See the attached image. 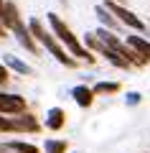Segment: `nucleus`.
<instances>
[{
  "instance_id": "aec40b11",
  "label": "nucleus",
  "mask_w": 150,
  "mask_h": 153,
  "mask_svg": "<svg viewBox=\"0 0 150 153\" xmlns=\"http://www.w3.org/2000/svg\"><path fill=\"white\" fill-rule=\"evenodd\" d=\"M3 36H5V28H3V26H0V38H3Z\"/></svg>"
},
{
  "instance_id": "2eb2a0df",
  "label": "nucleus",
  "mask_w": 150,
  "mask_h": 153,
  "mask_svg": "<svg viewBox=\"0 0 150 153\" xmlns=\"http://www.w3.org/2000/svg\"><path fill=\"white\" fill-rule=\"evenodd\" d=\"M102 56H104V59H107L112 66H117V69H127V66H130L125 59H120V56L115 54V51H109V49H104V51H102Z\"/></svg>"
},
{
  "instance_id": "f3484780",
  "label": "nucleus",
  "mask_w": 150,
  "mask_h": 153,
  "mask_svg": "<svg viewBox=\"0 0 150 153\" xmlns=\"http://www.w3.org/2000/svg\"><path fill=\"white\" fill-rule=\"evenodd\" d=\"M0 133H13V120L5 115H0Z\"/></svg>"
},
{
  "instance_id": "a211bd4d",
  "label": "nucleus",
  "mask_w": 150,
  "mask_h": 153,
  "mask_svg": "<svg viewBox=\"0 0 150 153\" xmlns=\"http://www.w3.org/2000/svg\"><path fill=\"white\" fill-rule=\"evenodd\" d=\"M125 102H127V105H140V92H127Z\"/></svg>"
},
{
  "instance_id": "f257e3e1",
  "label": "nucleus",
  "mask_w": 150,
  "mask_h": 153,
  "mask_svg": "<svg viewBox=\"0 0 150 153\" xmlns=\"http://www.w3.org/2000/svg\"><path fill=\"white\" fill-rule=\"evenodd\" d=\"M46 21H48V26H51V33H54V38L59 41V44H64V46H66V54H69L71 59H74V61L86 59V64H94V56L89 54V49H84V44H81L79 38L74 36V31H71V28L59 18V13H48Z\"/></svg>"
},
{
  "instance_id": "412c9836",
  "label": "nucleus",
  "mask_w": 150,
  "mask_h": 153,
  "mask_svg": "<svg viewBox=\"0 0 150 153\" xmlns=\"http://www.w3.org/2000/svg\"><path fill=\"white\" fill-rule=\"evenodd\" d=\"M112 3H120V5H122V0H112Z\"/></svg>"
},
{
  "instance_id": "1a4fd4ad",
  "label": "nucleus",
  "mask_w": 150,
  "mask_h": 153,
  "mask_svg": "<svg viewBox=\"0 0 150 153\" xmlns=\"http://www.w3.org/2000/svg\"><path fill=\"white\" fill-rule=\"evenodd\" d=\"M71 97H74V102L79 105V107H89V105L94 102V94H92V89L86 87V84H76V87L71 89Z\"/></svg>"
},
{
  "instance_id": "423d86ee",
  "label": "nucleus",
  "mask_w": 150,
  "mask_h": 153,
  "mask_svg": "<svg viewBox=\"0 0 150 153\" xmlns=\"http://www.w3.org/2000/svg\"><path fill=\"white\" fill-rule=\"evenodd\" d=\"M10 120H13V133H38L41 130V123H38L33 115H28V112L16 115Z\"/></svg>"
},
{
  "instance_id": "6e6552de",
  "label": "nucleus",
  "mask_w": 150,
  "mask_h": 153,
  "mask_svg": "<svg viewBox=\"0 0 150 153\" xmlns=\"http://www.w3.org/2000/svg\"><path fill=\"white\" fill-rule=\"evenodd\" d=\"M66 125V112L61 107H51L46 112V128L48 130H61Z\"/></svg>"
},
{
  "instance_id": "ddd939ff",
  "label": "nucleus",
  "mask_w": 150,
  "mask_h": 153,
  "mask_svg": "<svg viewBox=\"0 0 150 153\" xmlns=\"http://www.w3.org/2000/svg\"><path fill=\"white\" fill-rule=\"evenodd\" d=\"M66 148H69V143L64 138H46V143H43L46 153H66Z\"/></svg>"
},
{
  "instance_id": "9b49d317",
  "label": "nucleus",
  "mask_w": 150,
  "mask_h": 153,
  "mask_svg": "<svg viewBox=\"0 0 150 153\" xmlns=\"http://www.w3.org/2000/svg\"><path fill=\"white\" fill-rule=\"evenodd\" d=\"M3 148L8 153H38V146L23 143V140H8V143H3Z\"/></svg>"
},
{
  "instance_id": "dca6fc26",
  "label": "nucleus",
  "mask_w": 150,
  "mask_h": 153,
  "mask_svg": "<svg viewBox=\"0 0 150 153\" xmlns=\"http://www.w3.org/2000/svg\"><path fill=\"white\" fill-rule=\"evenodd\" d=\"M84 44L89 46V49H97V51H99V54H102V51H104V46L99 44V38H97L94 33H86V36H84ZM86 46H84V49H86Z\"/></svg>"
},
{
  "instance_id": "7ed1b4c3",
  "label": "nucleus",
  "mask_w": 150,
  "mask_h": 153,
  "mask_svg": "<svg viewBox=\"0 0 150 153\" xmlns=\"http://www.w3.org/2000/svg\"><path fill=\"white\" fill-rule=\"evenodd\" d=\"M102 8H104V10H107V13H109V16H112L117 23H122V26L132 28V31H140V33L145 31V23L140 21V18L135 16L132 10H127L125 5H120V3H112V0H107V3H104Z\"/></svg>"
},
{
  "instance_id": "20e7f679",
  "label": "nucleus",
  "mask_w": 150,
  "mask_h": 153,
  "mask_svg": "<svg viewBox=\"0 0 150 153\" xmlns=\"http://www.w3.org/2000/svg\"><path fill=\"white\" fill-rule=\"evenodd\" d=\"M23 112H26V97L0 92V115H23Z\"/></svg>"
},
{
  "instance_id": "39448f33",
  "label": "nucleus",
  "mask_w": 150,
  "mask_h": 153,
  "mask_svg": "<svg viewBox=\"0 0 150 153\" xmlns=\"http://www.w3.org/2000/svg\"><path fill=\"white\" fill-rule=\"evenodd\" d=\"M10 31H13V36L18 38V44H21V46H23V49H26V51H31V54H36V51H38L36 41H33V38H31V33H28V26H26V23H23V21L13 23V26H10Z\"/></svg>"
},
{
  "instance_id": "4be33fe9",
  "label": "nucleus",
  "mask_w": 150,
  "mask_h": 153,
  "mask_svg": "<svg viewBox=\"0 0 150 153\" xmlns=\"http://www.w3.org/2000/svg\"><path fill=\"white\" fill-rule=\"evenodd\" d=\"M3 3H5V0H0V8H3Z\"/></svg>"
},
{
  "instance_id": "9d476101",
  "label": "nucleus",
  "mask_w": 150,
  "mask_h": 153,
  "mask_svg": "<svg viewBox=\"0 0 150 153\" xmlns=\"http://www.w3.org/2000/svg\"><path fill=\"white\" fill-rule=\"evenodd\" d=\"M3 66H5V69L18 71V74H33L31 66H28L26 61H21L18 56H13V54H5V56H3Z\"/></svg>"
},
{
  "instance_id": "f8f14e48",
  "label": "nucleus",
  "mask_w": 150,
  "mask_h": 153,
  "mask_svg": "<svg viewBox=\"0 0 150 153\" xmlns=\"http://www.w3.org/2000/svg\"><path fill=\"white\" fill-rule=\"evenodd\" d=\"M94 13H97V18H99V23H102V28H104V31H112V33H115V31L120 28V23L115 21V18L109 16V13L104 10L102 5H97V8H94Z\"/></svg>"
},
{
  "instance_id": "0eeeda50",
  "label": "nucleus",
  "mask_w": 150,
  "mask_h": 153,
  "mask_svg": "<svg viewBox=\"0 0 150 153\" xmlns=\"http://www.w3.org/2000/svg\"><path fill=\"white\" fill-rule=\"evenodd\" d=\"M127 46L145 61V64L150 61V41H148V38H143V36H127Z\"/></svg>"
},
{
  "instance_id": "4468645a",
  "label": "nucleus",
  "mask_w": 150,
  "mask_h": 153,
  "mask_svg": "<svg viewBox=\"0 0 150 153\" xmlns=\"http://www.w3.org/2000/svg\"><path fill=\"white\" fill-rule=\"evenodd\" d=\"M120 92V82H97L92 87V94H115Z\"/></svg>"
},
{
  "instance_id": "6ab92c4d",
  "label": "nucleus",
  "mask_w": 150,
  "mask_h": 153,
  "mask_svg": "<svg viewBox=\"0 0 150 153\" xmlns=\"http://www.w3.org/2000/svg\"><path fill=\"white\" fill-rule=\"evenodd\" d=\"M8 79H10V71H8V69H5L3 64H0V84H5Z\"/></svg>"
},
{
  "instance_id": "f03ea898",
  "label": "nucleus",
  "mask_w": 150,
  "mask_h": 153,
  "mask_svg": "<svg viewBox=\"0 0 150 153\" xmlns=\"http://www.w3.org/2000/svg\"><path fill=\"white\" fill-rule=\"evenodd\" d=\"M28 33H31L33 41H38L41 46H46V51H51V56H54L59 64L69 66V69H74V66H76V61L71 59L69 54H66V49H64V46H61L59 41L54 38V33L43 28V23L38 21V18H31V21H28Z\"/></svg>"
}]
</instances>
